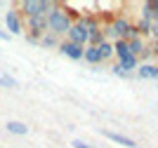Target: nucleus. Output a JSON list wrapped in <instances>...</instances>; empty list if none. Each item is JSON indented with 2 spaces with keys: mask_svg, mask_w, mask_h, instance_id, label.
I'll return each instance as SVG.
<instances>
[{
  "mask_svg": "<svg viewBox=\"0 0 158 148\" xmlns=\"http://www.w3.org/2000/svg\"><path fill=\"white\" fill-rule=\"evenodd\" d=\"M78 19V14L71 12L66 5H61V2H54L52 10L47 12V33H52V35H57L59 40L66 38V33H69V28H71V24Z\"/></svg>",
  "mask_w": 158,
  "mask_h": 148,
  "instance_id": "f257e3e1",
  "label": "nucleus"
},
{
  "mask_svg": "<svg viewBox=\"0 0 158 148\" xmlns=\"http://www.w3.org/2000/svg\"><path fill=\"white\" fill-rule=\"evenodd\" d=\"M54 2H50V0H21V2H17V10H19V14L24 17V19H28V17H47V12L52 10Z\"/></svg>",
  "mask_w": 158,
  "mask_h": 148,
  "instance_id": "f03ea898",
  "label": "nucleus"
},
{
  "mask_svg": "<svg viewBox=\"0 0 158 148\" xmlns=\"http://www.w3.org/2000/svg\"><path fill=\"white\" fill-rule=\"evenodd\" d=\"M64 40H69L73 45H80V47H87V28H85L83 17H78V19L71 24V28H69V33H66Z\"/></svg>",
  "mask_w": 158,
  "mask_h": 148,
  "instance_id": "7ed1b4c3",
  "label": "nucleus"
},
{
  "mask_svg": "<svg viewBox=\"0 0 158 148\" xmlns=\"http://www.w3.org/2000/svg\"><path fill=\"white\" fill-rule=\"evenodd\" d=\"M5 26H7L10 38H12V35H21V33H26L24 17L19 14V10H17V7H12V10H7V12H5Z\"/></svg>",
  "mask_w": 158,
  "mask_h": 148,
  "instance_id": "20e7f679",
  "label": "nucleus"
},
{
  "mask_svg": "<svg viewBox=\"0 0 158 148\" xmlns=\"http://www.w3.org/2000/svg\"><path fill=\"white\" fill-rule=\"evenodd\" d=\"M57 50H59L61 54H64V57L73 59V61H78V59H83V52H85V47H80V45H73V42H69V40H61Z\"/></svg>",
  "mask_w": 158,
  "mask_h": 148,
  "instance_id": "39448f33",
  "label": "nucleus"
},
{
  "mask_svg": "<svg viewBox=\"0 0 158 148\" xmlns=\"http://www.w3.org/2000/svg\"><path fill=\"white\" fill-rule=\"evenodd\" d=\"M102 134L113 143H120V146H125V148H137V141L130 139V136H125V134H118V132H111V129H104Z\"/></svg>",
  "mask_w": 158,
  "mask_h": 148,
  "instance_id": "423d86ee",
  "label": "nucleus"
},
{
  "mask_svg": "<svg viewBox=\"0 0 158 148\" xmlns=\"http://www.w3.org/2000/svg\"><path fill=\"white\" fill-rule=\"evenodd\" d=\"M142 19L146 21H158V0H149V2H144L142 5Z\"/></svg>",
  "mask_w": 158,
  "mask_h": 148,
  "instance_id": "0eeeda50",
  "label": "nucleus"
},
{
  "mask_svg": "<svg viewBox=\"0 0 158 148\" xmlns=\"http://www.w3.org/2000/svg\"><path fill=\"white\" fill-rule=\"evenodd\" d=\"M137 75L142 80H158V66L156 64H139Z\"/></svg>",
  "mask_w": 158,
  "mask_h": 148,
  "instance_id": "6e6552de",
  "label": "nucleus"
},
{
  "mask_svg": "<svg viewBox=\"0 0 158 148\" xmlns=\"http://www.w3.org/2000/svg\"><path fill=\"white\" fill-rule=\"evenodd\" d=\"M113 54L118 57V61H120V59H125V57H132L130 47H127V40H116V42H113Z\"/></svg>",
  "mask_w": 158,
  "mask_h": 148,
  "instance_id": "1a4fd4ad",
  "label": "nucleus"
},
{
  "mask_svg": "<svg viewBox=\"0 0 158 148\" xmlns=\"http://www.w3.org/2000/svg\"><path fill=\"white\" fill-rule=\"evenodd\" d=\"M83 59H85L87 64H102V54H99V50H97V47H92V45H87V47H85V52H83Z\"/></svg>",
  "mask_w": 158,
  "mask_h": 148,
  "instance_id": "9d476101",
  "label": "nucleus"
},
{
  "mask_svg": "<svg viewBox=\"0 0 158 148\" xmlns=\"http://www.w3.org/2000/svg\"><path fill=\"white\" fill-rule=\"evenodd\" d=\"M127 47H130L132 57H139L146 50V42H144V38H132V40H127Z\"/></svg>",
  "mask_w": 158,
  "mask_h": 148,
  "instance_id": "9b49d317",
  "label": "nucleus"
},
{
  "mask_svg": "<svg viewBox=\"0 0 158 148\" xmlns=\"http://www.w3.org/2000/svg\"><path fill=\"white\" fill-rule=\"evenodd\" d=\"M118 66L125 73H132L135 68H139V59L137 57H125V59H120V61H118Z\"/></svg>",
  "mask_w": 158,
  "mask_h": 148,
  "instance_id": "f8f14e48",
  "label": "nucleus"
},
{
  "mask_svg": "<svg viewBox=\"0 0 158 148\" xmlns=\"http://www.w3.org/2000/svg\"><path fill=\"white\" fill-rule=\"evenodd\" d=\"M61 40L57 38V35H52V33H45L43 38H40V47H45V50H54V47H59Z\"/></svg>",
  "mask_w": 158,
  "mask_h": 148,
  "instance_id": "ddd939ff",
  "label": "nucleus"
},
{
  "mask_svg": "<svg viewBox=\"0 0 158 148\" xmlns=\"http://www.w3.org/2000/svg\"><path fill=\"white\" fill-rule=\"evenodd\" d=\"M5 127H7V132H10V134H19V136H24V134L28 132V127H26V125H24V122H17V120L7 122Z\"/></svg>",
  "mask_w": 158,
  "mask_h": 148,
  "instance_id": "4468645a",
  "label": "nucleus"
},
{
  "mask_svg": "<svg viewBox=\"0 0 158 148\" xmlns=\"http://www.w3.org/2000/svg\"><path fill=\"white\" fill-rule=\"evenodd\" d=\"M99 54H102V61H109V59L113 57V42H109V40H104L102 45H97Z\"/></svg>",
  "mask_w": 158,
  "mask_h": 148,
  "instance_id": "2eb2a0df",
  "label": "nucleus"
},
{
  "mask_svg": "<svg viewBox=\"0 0 158 148\" xmlns=\"http://www.w3.org/2000/svg\"><path fill=\"white\" fill-rule=\"evenodd\" d=\"M135 28H137L139 38H144V35H149V33H151V21H146V19H139L137 24H135Z\"/></svg>",
  "mask_w": 158,
  "mask_h": 148,
  "instance_id": "dca6fc26",
  "label": "nucleus"
},
{
  "mask_svg": "<svg viewBox=\"0 0 158 148\" xmlns=\"http://www.w3.org/2000/svg\"><path fill=\"white\" fill-rule=\"evenodd\" d=\"M0 87H17V80L10 75H0Z\"/></svg>",
  "mask_w": 158,
  "mask_h": 148,
  "instance_id": "f3484780",
  "label": "nucleus"
},
{
  "mask_svg": "<svg viewBox=\"0 0 158 148\" xmlns=\"http://www.w3.org/2000/svg\"><path fill=\"white\" fill-rule=\"evenodd\" d=\"M149 35H151L153 40H158V21H153V24H151V33H149Z\"/></svg>",
  "mask_w": 158,
  "mask_h": 148,
  "instance_id": "a211bd4d",
  "label": "nucleus"
},
{
  "mask_svg": "<svg viewBox=\"0 0 158 148\" xmlns=\"http://www.w3.org/2000/svg\"><path fill=\"white\" fill-rule=\"evenodd\" d=\"M113 73H116V75H120V78H127V75H130V73H125V71H123V68H120L118 64L113 66Z\"/></svg>",
  "mask_w": 158,
  "mask_h": 148,
  "instance_id": "6ab92c4d",
  "label": "nucleus"
},
{
  "mask_svg": "<svg viewBox=\"0 0 158 148\" xmlns=\"http://www.w3.org/2000/svg\"><path fill=\"white\" fill-rule=\"evenodd\" d=\"M73 148H94V146H90L85 141H73Z\"/></svg>",
  "mask_w": 158,
  "mask_h": 148,
  "instance_id": "aec40b11",
  "label": "nucleus"
},
{
  "mask_svg": "<svg viewBox=\"0 0 158 148\" xmlns=\"http://www.w3.org/2000/svg\"><path fill=\"white\" fill-rule=\"evenodd\" d=\"M151 54H153V57H158V40H153V45H151Z\"/></svg>",
  "mask_w": 158,
  "mask_h": 148,
  "instance_id": "412c9836",
  "label": "nucleus"
},
{
  "mask_svg": "<svg viewBox=\"0 0 158 148\" xmlns=\"http://www.w3.org/2000/svg\"><path fill=\"white\" fill-rule=\"evenodd\" d=\"M0 40H10V33H7V31H0Z\"/></svg>",
  "mask_w": 158,
  "mask_h": 148,
  "instance_id": "4be33fe9",
  "label": "nucleus"
}]
</instances>
